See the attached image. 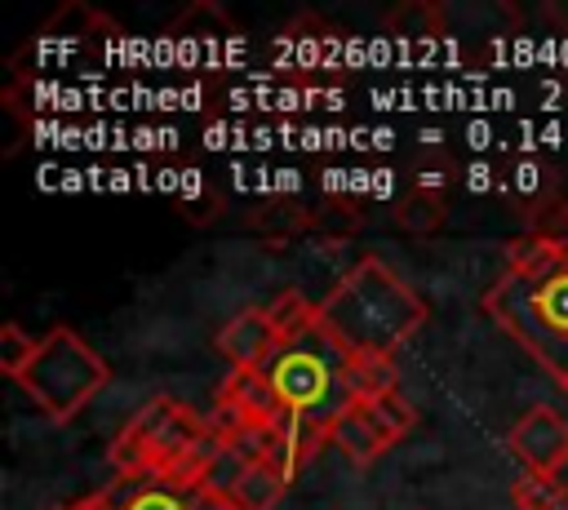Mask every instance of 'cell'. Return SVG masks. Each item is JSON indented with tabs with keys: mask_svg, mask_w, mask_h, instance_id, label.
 Masks as SVG:
<instances>
[{
	"mask_svg": "<svg viewBox=\"0 0 568 510\" xmlns=\"http://www.w3.org/2000/svg\"><path fill=\"white\" fill-rule=\"evenodd\" d=\"M426 324V302L382 257H359L315 306L320 337L346 359H395Z\"/></svg>",
	"mask_w": 568,
	"mask_h": 510,
	"instance_id": "6da1fadb",
	"label": "cell"
},
{
	"mask_svg": "<svg viewBox=\"0 0 568 510\" xmlns=\"http://www.w3.org/2000/svg\"><path fill=\"white\" fill-rule=\"evenodd\" d=\"M484 310L559 381H568V262L546 275L506 271L488 293Z\"/></svg>",
	"mask_w": 568,
	"mask_h": 510,
	"instance_id": "7a4b0ae2",
	"label": "cell"
},
{
	"mask_svg": "<svg viewBox=\"0 0 568 510\" xmlns=\"http://www.w3.org/2000/svg\"><path fill=\"white\" fill-rule=\"evenodd\" d=\"M111 381V368L106 359L71 328H49L31 355V364L18 373V386L27 390V399L53 421V426H67L71 417H80L93 395Z\"/></svg>",
	"mask_w": 568,
	"mask_h": 510,
	"instance_id": "3957f363",
	"label": "cell"
},
{
	"mask_svg": "<svg viewBox=\"0 0 568 510\" xmlns=\"http://www.w3.org/2000/svg\"><path fill=\"white\" fill-rule=\"evenodd\" d=\"M204 435H209V421H204L195 408L178 404L173 395H155V399H146V404L120 426V435L111 439L106 461L115 466L120 479H155V483H164L169 470H173Z\"/></svg>",
	"mask_w": 568,
	"mask_h": 510,
	"instance_id": "277c9868",
	"label": "cell"
},
{
	"mask_svg": "<svg viewBox=\"0 0 568 510\" xmlns=\"http://www.w3.org/2000/svg\"><path fill=\"white\" fill-rule=\"evenodd\" d=\"M337 368H342V359H324L320 350H306V346H284L262 373L271 377V386H275V395L284 399L288 412L333 417L346 404L342 386H337Z\"/></svg>",
	"mask_w": 568,
	"mask_h": 510,
	"instance_id": "5b68a950",
	"label": "cell"
},
{
	"mask_svg": "<svg viewBox=\"0 0 568 510\" xmlns=\"http://www.w3.org/2000/svg\"><path fill=\"white\" fill-rule=\"evenodd\" d=\"M506 443H510L515 461L524 466V475L559 479V470L568 466V417L555 412L550 404H537L510 426Z\"/></svg>",
	"mask_w": 568,
	"mask_h": 510,
	"instance_id": "8992f818",
	"label": "cell"
},
{
	"mask_svg": "<svg viewBox=\"0 0 568 510\" xmlns=\"http://www.w3.org/2000/svg\"><path fill=\"white\" fill-rule=\"evenodd\" d=\"M324 443H333V417H324V412H288L275 426V443H271L266 461L293 483L320 457Z\"/></svg>",
	"mask_w": 568,
	"mask_h": 510,
	"instance_id": "52a82bcc",
	"label": "cell"
},
{
	"mask_svg": "<svg viewBox=\"0 0 568 510\" xmlns=\"http://www.w3.org/2000/svg\"><path fill=\"white\" fill-rule=\"evenodd\" d=\"M217 350L231 359V368H266L284 346H280V333H275L266 306H248L222 324Z\"/></svg>",
	"mask_w": 568,
	"mask_h": 510,
	"instance_id": "ba28073f",
	"label": "cell"
},
{
	"mask_svg": "<svg viewBox=\"0 0 568 510\" xmlns=\"http://www.w3.org/2000/svg\"><path fill=\"white\" fill-rule=\"evenodd\" d=\"M217 404L235 408L248 426H280L288 417L284 399L275 395V386H271V377L262 368H231L222 390H217Z\"/></svg>",
	"mask_w": 568,
	"mask_h": 510,
	"instance_id": "9c48e42d",
	"label": "cell"
},
{
	"mask_svg": "<svg viewBox=\"0 0 568 510\" xmlns=\"http://www.w3.org/2000/svg\"><path fill=\"white\" fill-rule=\"evenodd\" d=\"M333 448H342V457L355 466H373L390 443L382 439V430L373 426L364 404H342L333 412Z\"/></svg>",
	"mask_w": 568,
	"mask_h": 510,
	"instance_id": "30bf717a",
	"label": "cell"
},
{
	"mask_svg": "<svg viewBox=\"0 0 568 510\" xmlns=\"http://www.w3.org/2000/svg\"><path fill=\"white\" fill-rule=\"evenodd\" d=\"M337 386H342L346 404H368L377 395L399 390V368H395V359H342Z\"/></svg>",
	"mask_w": 568,
	"mask_h": 510,
	"instance_id": "8fae6325",
	"label": "cell"
},
{
	"mask_svg": "<svg viewBox=\"0 0 568 510\" xmlns=\"http://www.w3.org/2000/svg\"><path fill=\"white\" fill-rule=\"evenodd\" d=\"M284 488H288V479H284L271 461H248V466L240 470L231 497L240 501V510H271V506L284 497Z\"/></svg>",
	"mask_w": 568,
	"mask_h": 510,
	"instance_id": "7c38bea8",
	"label": "cell"
},
{
	"mask_svg": "<svg viewBox=\"0 0 568 510\" xmlns=\"http://www.w3.org/2000/svg\"><path fill=\"white\" fill-rule=\"evenodd\" d=\"M266 315H271V324H275V333H280V346H297L306 333H320V328H315V306H311L302 293L275 297V302L266 306Z\"/></svg>",
	"mask_w": 568,
	"mask_h": 510,
	"instance_id": "4fadbf2b",
	"label": "cell"
},
{
	"mask_svg": "<svg viewBox=\"0 0 568 510\" xmlns=\"http://www.w3.org/2000/svg\"><path fill=\"white\" fill-rule=\"evenodd\" d=\"M364 412L373 417V426L382 430V439L386 443H399L408 430H413V421H417V412H413V404L399 395V390H390V395H377V399H368L364 404Z\"/></svg>",
	"mask_w": 568,
	"mask_h": 510,
	"instance_id": "5bb4252c",
	"label": "cell"
},
{
	"mask_svg": "<svg viewBox=\"0 0 568 510\" xmlns=\"http://www.w3.org/2000/svg\"><path fill=\"white\" fill-rule=\"evenodd\" d=\"M510 497H515L519 510H568V488H564L559 479H546V475H524V479H515Z\"/></svg>",
	"mask_w": 568,
	"mask_h": 510,
	"instance_id": "9a60e30c",
	"label": "cell"
},
{
	"mask_svg": "<svg viewBox=\"0 0 568 510\" xmlns=\"http://www.w3.org/2000/svg\"><path fill=\"white\" fill-rule=\"evenodd\" d=\"M36 346H40V337L22 333V324H4V328H0V368H4V373L18 381V373L31 364Z\"/></svg>",
	"mask_w": 568,
	"mask_h": 510,
	"instance_id": "2e32d148",
	"label": "cell"
},
{
	"mask_svg": "<svg viewBox=\"0 0 568 510\" xmlns=\"http://www.w3.org/2000/svg\"><path fill=\"white\" fill-rule=\"evenodd\" d=\"M120 510H186V497L182 492H169V488H142Z\"/></svg>",
	"mask_w": 568,
	"mask_h": 510,
	"instance_id": "e0dca14e",
	"label": "cell"
},
{
	"mask_svg": "<svg viewBox=\"0 0 568 510\" xmlns=\"http://www.w3.org/2000/svg\"><path fill=\"white\" fill-rule=\"evenodd\" d=\"M182 497H186V510H240V501L231 492H217V488H191Z\"/></svg>",
	"mask_w": 568,
	"mask_h": 510,
	"instance_id": "ac0fdd59",
	"label": "cell"
},
{
	"mask_svg": "<svg viewBox=\"0 0 568 510\" xmlns=\"http://www.w3.org/2000/svg\"><path fill=\"white\" fill-rule=\"evenodd\" d=\"M67 510H115V506H111V497H106V492H89V497L71 501Z\"/></svg>",
	"mask_w": 568,
	"mask_h": 510,
	"instance_id": "d6986e66",
	"label": "cell"
},
{
	"mask_svg": "<svg viewBox=\"0 0 568 510\" xmlns=\"http://www.w3.org/2000/svg\"><path fill=\"white\" fill-rule=\"evenodd\" d=\"M53 510H67V506H53Z\"/></svg>",
	"mask_w": 568,
	"mask_h": 510,
	"instance_id": "ffe728a7",
	"label": "cell"
},
{
	"mask_svg": "<svg viewBox=\"0 0 568 510\" xmlns=\"http://www.w3.org/2000/svg\"><path fill=\"white\" fill-rule=\"evenodd\" d=\"M564 390H568V381H564Z\"/></svg>",
	"mask_w": 568,
	"mask_h": 510,
	"instance_id": "44dd1931",
	"label": "cell"
}]
</instances>
